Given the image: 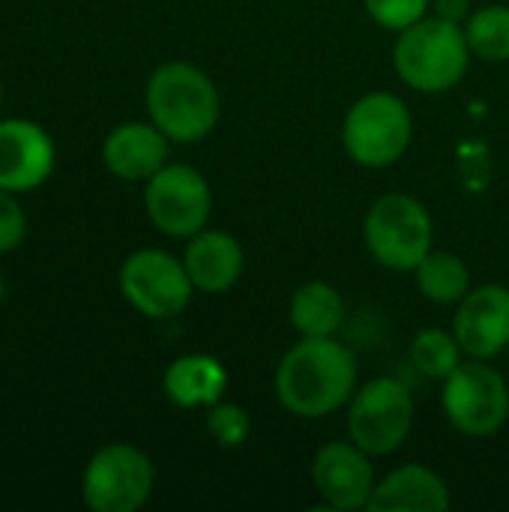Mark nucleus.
Returning <instances> with one entry per match:
<instances>
[{
	"label": "nucleus",
	"instance_id": "a878e982",
	"mask_svg": "<svg viewBox=\"0 0 509 512\" xmlns=\"http://www.w3.org/2000/svg\"><path fill=\"white\" fill-rule=\"evenodd\" d=\"M3 294H6V285H3V276H0V303H3Z\"/></svg>",
	"mask_w": 509,
	"mask_h": 512
},
{
	"label": "nucleus",
	"instance_id": "412c9836",
	"mask_svg": "<svg viewBox=\"0 0 509 512\" xmlns=\"http://www.w3.org/2000/svg\"><path fill=\"white\" fill-rule=\"evenodd\" d=\"M462 357L465 351L453 330L426 327L411 342V363L417 366L423 378H432V381H444L462 363Z\"/></svg>",
	"mask_w": 509,
	"mask_h": 512
},
{
	"label": "nucleus",
	"instance_id": "a211bd4d",
	"mask_svg": "<svg viewBox=\"0 0 509 512\" xmlns=\"http://www.w3.org/2000/svg\"><path fill=\"white\" fill-rule=\"evenodd\" d=\"M288 321L297 330V336H336L345 324V300L339 288L330 282L312 279L303 282L288 303Z\"/></svg>",
	"mask_w": 509,
	"mask_h": 512
},
{
	"label": "nucleus",
	"instance_id": "4468645a",
	"mask_svg": "<svg viewBox=\"0 0 509 512\" xmlns=\"http://www.w3.org/2000/svg\"><path fill=\"white\" fill-rule=\"evenodd\" d=\"M168 135L153 120L120 123L102 141L105 168L126 183H147L162 165H168Z\"/></svg>",
	"mask_w": 509,
	"mask_h": 512
},
{
	"label": "nucleus",
	"instance_id": "423d86ee",
	"mask_svg": "<svg viewBox=\"0 0 509 512\" xmlns=\"http://www.w3.org/2000/svg\"><path fill=\"white\" fill-rule=\"evenodd\" d=\"M441 384L444 417L459 435L492 438L507 426L509 384L489 360L468 357Z\"/></svg>",
	"mask_w": 509,
	"mask_h": 512
},
{
	"label": "nucleus",
	"instance_id": "9b49d317",
	"mask_svg": "<svg viewBox=\"0 0 509 512\" xmlns=\"http://www.w3.org/2000/svg\"><path fill=\"white\" fill-rule=\"evenodd\" d=\"M312 486L318 498L339 512L369 510V501L375 495V465L372 456L348 441H327L312 456Z\"/></svg>",
	"mask_w": 509,
	"mask_h": 512
},
{
	"label": "nucleus",
	"instance_id": "f3484780",
	"mask_svg": "<svg viewBox=\"0 0 509 512\" xmlns=\"http://www.w3.org/2000/svg\"><path fill=\"white\" fill-rule=\"evenodd\" d=\"M165 399L183 411L210 408L228 390V369L210 354H183L162 375Z\"/></svg>",
	"mask_w": 509,
	"mask_h": 512
},
{
	"label": "nucleus",
	"instance_id": "dca6fc26",
	"mask_svg": "<svg viewBox=\"0 0 509 512\" xmlns=\"http://www.w3.org/2000/svg\"><path fill=\"white\" fill-rule=\"evenodd\" d=\"M453 504L450 486L432 468L411 462L399 465L375 483L372 512H447Z\"/></svg>",
	"mask_w": 509,
	"mask_h": 512
},
{
	"label": "nucleus",
	"instance_id": "5701e85b",
	"mask_svg": "<svg viewBox=\"0 0 509 512\" xmlns=\"http://www.w3.org/2000/svg\"><path fill=\"white\" fill-rule=\"evenodd\" d=\"M369 18L390 33H402L432 12V0H363Z\"/></svg>",
	"mask_w": 509,
	"mask_h": 512
},
{
	"label": "nucleus",
	"instance_id": "aec40b11",
	"mask_svg": "<svg viewBox=\"0 0 509 512\" xmlns=\"http://www.w3.org/2000/svg\"><path fill=\"white\" fill-rule=\"evenodd\" d=\"M465 36L471 54L486 63H507L509 60V6L489 3L474 9L465 18Z\"/></svg>",
	"mask_w": 509,
	"mask_h": 512
},
{
	"label": "nucleus",
	"instance_id": "ddd939ff",
	"mask_svg": "<svg viewBox=\"0 0 509 512\" xmlns=\"http://www.w3.org/2000/svg\"><path fill=\"white\" fill-rule=\"evenodd\" d=\"M57 162L51 135L24 117L0 123V189L33 192L39 189Z\"/></svg>",
	"mask_w": 509,
	"mask_h": 512
},
{
	"label": "nucleus",
	"instance_id": "f03ea898",
	"mask_svg": "<svg viewBox=\"0 0 509 512\" xmlns=\"http://www.w3.org/2000/svg\"><path fill=\"white\" fill-rule=\"evenodd\" d=\"M147 117L168 135L171 144L204 141L222 117V96L216 81L195 63H162L144 90Z\"/></svg>",
	"mask_w": 509,
	"mask_h": 512
},
{
	"label": "nucleus",
	"instance_id": "f8f14e48",
	"mask_svg": "<svg viewBox=\"0 0 509 512\" xmlns=\"http://www.w3.org/2000/svg\"><path fill=\"white\" fill-rule=\"evenodd\" d=\"M453 333L465 357L495 360L509 351V288L480 285L456 303Z\"/></svg>",
	"mask_w": 509,
	"mask_h": 512
},
{
	"label": "nucleus",
	"instance_id": "393cba45",
	"mask_svg": "<svg viewBox=\"0 0 509 512\" xmlns=\"http://www.w3.org/2000/svg\"><path fill=\"white\" fill-rule=\"evenodd\" d=\"M432 12L450 21H465L471 15V3L468 0H432Z\"/></svg>",
	"mask_w": 509,
	"mask_h": 512
},
{
	"label": "nucleus",
	"instance_id": "0eeeda50",
	"mask_svg": "<svg viewBox=\"0 0 509 512\" xmlns=\"http://www.w3.org/2000/svg\"><path fill=\"white\" fill-rule=\"evenodd\" d=\"M414 429V396L399 378H372L348 402V438L372 459L402 450Z\"/></svg>",
	"mask_w": 509,
	"mask_h": 512
},
{
	"label": "nucleus",
	"instance_id": "f257e3e1",
	"mask_svg": "<svg viewBox=\"0 0 509 512\" xmlns=\"http://www.w3.org/2000/svg\"><path fill=\"white\" fill-rule=\"evenodd\" d=\"M276 399L300 420H321L348 408L360 387L357 357L336 336H300L276 366Z\"/></svg>",
	"mask_w": 509,
	"mask_h": 512
},
{
	"label": "nucleus",
	"instance_id": "6ab92c4d",
	"mask_svg": "<svg viewBox=\"0 0 509 512\" xmlns=\"http://www.w3.org/2000/svg\"><path fill=\"white\" fill-rule=\"evenodd\" d=\"M414 279H417L420 294L429 303H435V306H456L471 291V270H468V264L459 255L441 252V249H432L414 267Z\"/></svg>",
	"mask_w": 509,
	"mask_h": 512
},
{
	"label": "nucleus",
	"instance_id": "6e6552de",
	"mask_svg": "<svg viewBox=\"0 0 509 512\" xmlns=\"http://www.w3.org/2000/svg\"><path fill=\"white\" fill-rule=\"evenodd\" d=\"M156 486L150 456L132 444H108L96 450L81 477V498L93 512L141 510Z\"/></svg>",
	"mask_w": 509,
	"mask_h": 512
},
{
	"label": "nucleus",
	"instance_id": "4be33fe9",
	"mask_svg": "<svg viewBox=\"0 0 509 512\" xmlns=\"http://www.w3.org/2000/svg\"><path fill=\"white\" fill-rule=\"evenodd\" d=\"M249 432H252V420H249V411L243 405L216 402V405L207 408V435L222 450L243 447L249 441Z\"/></svg>",
	"mask_w": 509,
	"mask_h": 512
},
{
	"label": "nucleus",
	"instance_id": "7ed1b4c3",
	"mask_svg": "<svg viewBox=\"0 0 509 512\" xmlns=\"http://www.w3.org/2000/svg\"><path fill=\"white\" fill-rule=\"evenodd\" d=\"M474 54L459 21L429 12L408 30L396 33V75L417 93H447L462 84Z\"/></svg>",
	"mask_w": 509,
	"mask_h": 512
},
{
	"label": "nucleus",
	"instance_id": "b1692460",
	"mask_svg": "<svg viewBox=\"0 0 509 512\" xmlns=\"http://www.w3.org/2000/svg\"><path fill=\"white\" fill-rule=\"evenodd\" d=\"M24 234H27V216L15 201V192L0 189V255L18 249Z\"/></svg>",
	"mask_w": 509,
	"mask_h": 512
},
{
	"label": "nucleus",
	"instance_id": "2eb2a0df",
	"mask_svg": "<svg viewBox=\"0 0 509 512\" xmlns=\"http://www.w3.org/2000/svg\"><path fill=\"white\" fill-rule=\"evenodd\" d=\"M183 264L195 291L228 294L243 279L246 255L234 234L219 231V228H204L186 240Z\"/></svg>",
	"mask_w": 509,
	"mask_h": 512
},
{
	"label": "nucleus",
	"instance_id": "9d476101",
	"mask_svg": "<svg viewBox=\"0 0 509 512\" xmlns=\"http://www.w3.org/2000/svg\"><path fill=\"white\" fill-rule=\"evenodd\" d=\"M120 294L126 303L153 321H168L186 312L192 303L195 285L186 273L183 258H174L165 249H135L120 264Z\"/></svg>",
	"mask_w": 509,
	"mask_h": 512
},
{
	"label": "nucleus",
	"instance_id": "bb28decb",
	"mask_svg": "<svg viewBox=\"0 0 509 512\" xmlns=\"http://www.w3.org/2000/svg\"><path fill=\"white\" fill-rule=\"evenodd\" d=\"M0 102H3V87H0Z\"/></svg>",
	"mask_w": 509,
	"mask_h": 512
},
{
	"label": "nucleus",
	"instance_id": "39448f33",
	"mask_svg": "<svg viewBox=\"0 0 509 512\" xmlns=\"http://www.w3.org/2000/svg\"><path fill=\"white\" fill-rule=\"evenodd\" d=\"M414 138V117L402 96L390 90L363 93L342 120V147L363 168L396 165Z\"/></svg>",
	"mask_w": 509,
	"mask_h": 512
},
{
	"label": "nucleus",
	"instance_id": "1a4fd4ad",
	"mask_svg": "<svg viewBox=\"0 0 509 512\" xmlns=\"http://www.w3.org/2000/svg\"><path fill=\"white\" fill-rule=\"evenodd\" d=\"M144 210L159 234L189 240L210 225L213 192L198 168L168 162L144 183Z\"/></svg>",
	"mask_w": 509,
	"mask_h": 512
},
{
	"label": "nucleus",
	"instance_id": "20e7f679",
	"mask_svg": "<svg viewBox=\"0 0 509 512\" xmlns=\"http://www.w3.org/2000/svg\"><path fill=\"white\" fill-rule=\"evenodd\" d=\"M363 243L384 270L414 273V267L435 249L432 213L408 192H387L366 210Z\"/></svg>",
	"mask_w": 509,
	"mask_h": 512
}]
</instances>
